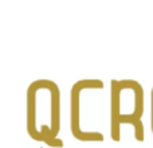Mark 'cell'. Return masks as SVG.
Wrapping results in <instances>:
<instances>
[{
  "mask_svg": "<svg viewBox=\"0 0 153 148\" xmlns=\"http://www.w3.org/2000/svg\"><path fill=\"white\" fill-rule=\"evenodd\" d=\"M105 90L102 79L86 78L75 82L70 90V131L79 141H103L100 125L101 93Z\"/></svg>",
  "mask_w": 153,
  "mask_h": 148,
  "instance_id": "3",
  "label": "cell"
},
{
  "mask_svg": "<svg viewBox=\"0 0 153 148\" xmlns=\"http://www.w3.org/2000/svg\"><path fill=\"white\" fill-rule=\"evenodd\" d=\"M145 92L136 79H111L109 92V133L113 141L121 140L124 127H130L137 141H144L143 116Z\"/></svg>",
  "mask_w": 153,
  "mask_h": 148,
  "instance_id": "2",
  "label": "cell"
},
{
  "mask_svg": "<svg viewBox=\"0 0 153 148\" xmlns=\"http://www.w3.org/2000/svg\"><path fill=\"white\" fill-rule=\"evenodd\" d=\"M27 132L35 141L62 148L61 89L51 79L42 78L27 87Z\"/></svg>",
  "mask_w": 153,
  "mask_h": 148,
  "instance_id": "1",
  "label": "cell"
}]
</instances>
